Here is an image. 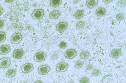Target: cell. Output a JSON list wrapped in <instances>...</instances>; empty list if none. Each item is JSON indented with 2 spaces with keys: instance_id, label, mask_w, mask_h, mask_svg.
<instances>
[{
  "instance_id": "1",
  "label": "cell",
  "mask_w": 126,
  "mask_h": 83,
  "mask_svg": "<svg viewBox=\"0 0 126 83\" xmlns=\"http://www.w3.org/2000/svg\"><path fill=\"white\" fill-rule=\"evenodd\" d=\"M45 15L44 10L42 8H37L34 10L31 14L32 18L34 20H41Z\"/></svg>"
},
{
  "instance_id": "2",
  "label": "cell",
  "mask_w": 126,
  "mask_h": 83,
  "mask_svg": "<svg viewBox=\"0 0 126 83\" xmlns=\"http://www.w3.org/2000/svg\"><path fill=\"white\" fill-rule=\"evenodd\" d=\"M23 39V35L20 32L14 33L10 39V43L13 45H18Z\"/></svg>"
},
{
  "instance_id": "3",
  "label": "cell",
  "mask_w": 126,
  "mask_h": 83,
  "mask_svg": "<svg viewBox=\"0 0 126 83\" xmlns=\"http://www.w3.org/2000/svg\"><path fill=\"white\" fill-rule=\"evenodd\" d=\"M69 64L64 61L59 62L56 65V70L58 72H63L67 71Z\"/></svg>"
},
{
  "instance_id": "4",
  "label": "cell",
  "mask_w": 126,
  "mask_h": 83,
  "mask_svg": "<svg viewBox=\"0 0 126 83\" xmlns=\"http://www.w3.org/2000/svg\"><path fill=\"white\" fill-rule=\"evenodd\" d=\"M20 69L22 73L24 74H28L33 70L34 66L31 63L27 62L22 65Z\"/></svg>"
},
{
  "instance_id": "5",
  "label": "cell",
  "mask_w": 126,
  "mask_h": 83,
  "mask_svg": "<svg viewBox=\"0 0 126 83\" xmlns=\"http://www.w3.org/2000/svg\"><path fill=\"white\" fill-rule=\"evenodd\" d=\"M69 24L66 21H60L56 25V31L60 33L64 32L68 28Z\"/></svg>"
},
{
  "instance_id": "6",
  "label": "cell",
  "mask_w": 126,
  "mask_h": 83,
  "mask_svg": "<svg viewBox=\"0 0 126 83\" xmlns=\"http://www.w3.org/2000/svg\"><path fill=\"white\" fill-rule=\"evenodd\" d=\"M47 56V54L44 52H39L35 54L33 57V60L37 62H42L45 61Z\"/></svg>"
},
{
  "instance_id": "7",
  "label": "cell",
  "mask_w": 126,
  "mask_h": 83,
  "mask_svg": "<svg viewBox=\"0 0 126 83\" xmlns=\"http://www.w3.org/2000/svg\"><path fill=\"white\" fill-rule=\"evenodd\" d=\"M77 52L75 49H70L67 50L64 54V56L66 58L69 59H72L77 56Z\"/></svg>"
},
{
  "instance_id": "8",
  "label": "cell",
  "mask_w": 126,
  "mask_h": 83,
  "mask_svg": "<svg viewBox=\"0 0 126 83\" xmlns=\"http://www.w3.org/2000/svg\"><path fill=\"white\" fill-rule=\"evenodd\" d=\"M11 59L9 57H3L0 59V69H6L10 66Z\"/></svg>"
},
{
  "instance_id": "9",
  "label": "cell",
  "mask_w": 126,
  "mask_h": 83,
  "mask_svg": "<svg viewBox=\"0 0 126 83\" xmlns=\"http://www.w3.org/2000/svg\"><path fill=\"white\" fill-rule=\"evenodd\" d=\"M51 70L50 67L47 64L43 65L39 67L37 69V72L41 75H45L48 74Z\"/></svg>"
},
{
  "instance_id": "10",
  "label": "cell",
  "mask_w": 126,
  "mask_h": 83,
  "mask_svg": "<svg viewBox=\"0 0 126 83\" xmlns=\"http://www.w3.org/2000/svg\"><path fill=\"white\" fill-rule=\"evenodd\" d=\"M25 55V52L23 49L14 50L12 53V57L15 59H19L23 58Z\"/></svg>"
},
{
  "instance_id": "11",
  "label": "cell",
  "mask_w": 126,
  "mask_h": 83,
  "mask_svg": "<svg viewBox=\"0 0 126 83\" xmlns=\"http://www.w3.org/2000/svg\"><path fill=\"white\" fill-rule=\"evenodd\" d=\"M122 50L121 48L114 49L112 50L109 54V56L113 59H117L122 55Z\"/></svg>"
},
{
  "instance_id": "12",
  "label": "cell",
  "mask_w": 126,
  "mask_h": 83,
  "mask_svg": "<svg viewBox=\"0 0 126 83\" xmlns=\"http://www.w3.org/2000/svg\"><path fill=\"white\" fill-rule=\"evenodd\" d=\"M12 51L11 47L8 44H4L0 46V55H5Z\"/></svg>"
},
{
  "instance_id": "13",
  "label": "cell",
  "mask_w": 126,
  "mask_h": 83,
  "mask_svg": "<svg viewBox=\"0 0 126 83\" xmlns=\"http://www.w3.org/2000/svg\"><path fill=\"white\" fill-rule=\"evenodd\" d=\"M85 15L84 11L83 9H78L73 14V17L76 20H80L84 17Z\"/></svg>"
},
{
  "instance_id": "14",
  "label": "cell",
  "mask_w": 126,
  "mask_h": 83,
  "mask_svg": "<svg viewBox=\"0 0 126 83\" xmlns=\"http://www.w3.org/2000/svg\"><path fill=\"white\" fill-rule=\"evenodd\" d=\"M107 13V11L106 8L103 7H99L96 10L95 14L98 17H102L105 16Z\"/></svg>"
},
{
  "instance_id": "15",
  "label": "cell",
  "mask_w": 126,
  "mask_h": 83,
  "mask_svg": "<svg viewBox=\"0 0 126 83\" xmlns=\"http://www.w3.org/2000/svg\"><path fill=\"white\" fill-rule=\"evenodd\" d=\"M61 13L60 11L57 10H54L49 13V17L51 20H56L61 16Z\"/></svg>"
},
{
  "instance_id": "16",
  "label": "cell",
  "mask_w": 126,
  "mask_h": 83,
  "mask_svg": "<svg viewBox=\"0 0 126 83\" xmlns=\"http://www.w3.org/2000/svg\"><path fill=\"white\" fill-rule=\"evenodd\" d=\"M98 2L99 0H86V6L89 9H93L98 5Z\"/></svg>"
},
{
  "instance_id": "17",
  "label": "cell",
  "mask_w": 126,
  "mask_h": 83,
  "mask_svg": "<svg viewBox=\"0 0 126 83\" xmlns=\"http://www.w3.org/2000/svg\"><path fill=\"white\" fill-rule=\"evenodd\" d=\"M17 70L16 69H10L6 71L5 76L7 78H12L16 76Z\"/></svg>"
},
{
  "instance_id": "18",
  "label": "cell",
  "mask_w": 126,
  "mask_h": 83,
  "mask_svg": "<svg viewBox=\"0 0 126 83\" xmlns=\"http://www.w3.org/2000/svg\"><path fill=\"white\" fill-rule=\"evenodd\" d=\"M80 57L81 59L86 60L90 57V53L88 50H83L80 53Z\"/></svg>"
},
{
  "instance_id": "19",
  "label": "cell",
  "mask_w": 126,
  "mask_h": 83,
  "mask_svg": "<svg viewBox=\"0 0 126 83\" xmlns=\"http://www.w3.org/2000/svg\"><path fill=\"white\" fill-rule=\"evenodd\" d=\"M86 23L85 21L80 20L77 22L75 25V28L77 30H81L84 28L86 27Z\"/></svg>"
},
{
  "instance_id": "20",
  "label": "cell",
  "mask_w": 126,
  "mask_h": 83,
  "mask_svg": "<svg viewBox=\"0 0 126 83\" xmlns=\"http://www.w3.org/2000/svg\"><path fill=\"white\" fill-rule=\"evenodd\" d=\"M62 2V0H50L49 5L50 7L56 8L61 5Z\"/></svg>"
},
{
  "instance_id": "21",
  "label": "cell",
  "mask_w": 126,
  "mask_h": 83,
  "mask_svg": "<svg viewBox=\"0 0 126 83\" xmlns=\"http://www.w3.org/2000/svg\"><path fill=\"white\" fill-rule=\"evenodd\" d=\"M91 74L94 77H99L102 75L101 70V69L97 68H94L92 70Z\"/></svg>"
},
{
  "instance_id": "22",
  "label": "cell",
  "mask_w": 126,
  "mask_h": 83,
  "mask_svg": "<svg viewBox=\"0 0 126 83\" xmlns=\"http://www.w3.org/2000/svg\"><path fill=\"white\" fill-rule=\"evenodd\" d=\"M125 18V14L124 12H120L116 14L115 15V19L116 20L119 21H123Z\"/></svg>"
},
{
  "instance_id": "23",
  "label": "cell",
  "mask_w": 126,
  "mask_h": 83,
  "mask_svg": "<svg viewBox=\"0 0 126 83\" xmlns=\"http://www.w3.org/2000/svg\"><path fill=\"white\" fill-rule=\"evenodd\" d=\"M84 64V61L80 60H78L76 61L74 65V67L76 69H80L82 68Z\"/></svg>"
},
{
  "instance_id": "24",
  "label": "cell",
  "mask_w": 126,
  "mask_h": 83,
  "mask_svg": "<svg viewBox=\"0 0 126 83\" xmlns=\"http://www.w3.org/2000/svg\"><path fill=\"white\" fill-rule=\"evenodd\" d=\"M126 0H118L116 2V6L120 8H123L126 6Z\"/></svg>"
},
{
  "instance_id": "25",
  "label": "cell",
  "mask_w": 126,
  "mask_h": 83,
  "mask_svg": "<svg viewBox=\"0 0 126 83\" xmlns=\"http://www.w3.org/2000/svg\"><path fill=\"white\" fill-rule=\"evenodd\" d=\"M6 38L7 36L6 32L3 31H0V43L6 41Z\"/></svg>"
},
{
  "instance_id": "26",
  "label": "cell",
  "mask_w": 126,
  "mask_h": 83,
  "mask_svg": "<svg viewBox=\"0 0 126 83\" xmlns=\"http://www.w3.org/2000/svg\"><path fill=\"white\" fill-rule=\"evenodd\" d=\"M90 82V79L87 76H83L79 79V82L80 83H89Z\"/></svg>"
},
{
  "instance_id": "27",
  "label": "cell",
  "mask_w": 126,
  "mask_h": 83,
  "mask_svg": "<svg viewBox=\"0 0 126 83\" xmlns=\"http://www.w3.org/2000/svg\"><path fill=\"white\" fill-rule=\"evenodd\" d=\"M58 47L61 49H66L67 47V43L64 41H62L58 44Z\"/></svg>"
},
{
  "instance_id": "28",
  "label": "cell",
  "mask_w": 126,
  "mask_h": 83,
  "mask_svg": "<svg viewBox=\"0 0 126 83\" xmlns=\"http://www.w3.org/2000/svg\"><path fill=\"white\" fill-rule=\"evenodd\" d=\"M59 56V53L55 52L52 54V55H51V59L53 60H55V59L58 58Z\"/></svg>"
},
{
  "instance_id": "29",
  "label": "cell",
  "mask_w": 126,
  "mask_h": 83,
  "mask_svg": "<svg viewBox=\"0 0 126 83\" xmlns=\"http://www.w3.org/2000/svg\"><path fill=\"white\" fill-rule=\"evenodd\" d=\"M94 65L92 64H89L86 67V70H91L94 68Z\"/></svg>"
},
{
  "instance_id": "30",
  "label": "cell",
  "mask_w": 126,
  "mask_h": 83,
  "mask_svg": "<svg viewBox=\"0 0 126 83\" xmlns=\"http://www.w3.org/2000/svg\"><path fill=\"white\" fill-rule=\"evenodd\" d=\"M114 0H102V2H103L104 4L108 5L111 3Z\"/></svg>"
},
{
  "instance_id": "31",
  "label": "cell",
  "mask_w": 126,
  "mask_h": 83,
  "mask_svg": "<svg viewBox=\"0 0 126 83\" xmlns=\"http://www.w3.org/2000/svg\"><path fill=\"white\" fill-rule=\"evenodd\" d=\"M4 22L3 20L0 19V30L4 27Z\"/></svg>"
},
{
  "instance_id": "32",
  "label": "cell",
  "mask_w": 126,
  "mask_h": 83,
  "mask_svg": "<svg viewBox=\"0 0 126 83\" xmlns=\"http://www.w3.org/2000/svg\"><path fill=\"white\" fill-rule=\"evenodd\" d=\"M4 12V8L1 6H0V16L3 14Z\"/></svg>"
},
{
  "instance_id": "33",
  "label": "cell",
  "mask_w": 126,
  "mask_h": 83,
  "mask_svg": "<svg viewBox=\"0 0 126 83\" xmlns=\"http://www.w3.org/2000/svg\"><path fill=\"white\" fill-rule=\"evenodd\" d=\"M14 0H4V2L7 4H11L13 3Z\"/></svg>"
},
{
  "instance_id": "34",
  "label": "cell",
  "mask_w": 126,
  "mask_h": 83,
  "mask_svg": "<svg viewBox=\"0 0 126 83\" xmlns=\"http://www.w3.org/2000/svg\"><path fill=\"white\" fill-rule=\"evenodd\" d=\"M33 83H43V81H42V80H37V81H35V82H33Z\"/></svg>"
},
{
  "instance_id": "35",
  "label": "cell",
  "mask_w": 126,
  "mask_h": 83,
  "mask_svg": "<svg viewBox=\"0 0 126 83\" xmlns=\"http://www.w3.org/2000/svg\"><path fill=\"white\" fill-rule=\"evenodd\" d=\"M79 2V0H73V3L74 4H78Z\"/></svg>"
}]
</instances>
